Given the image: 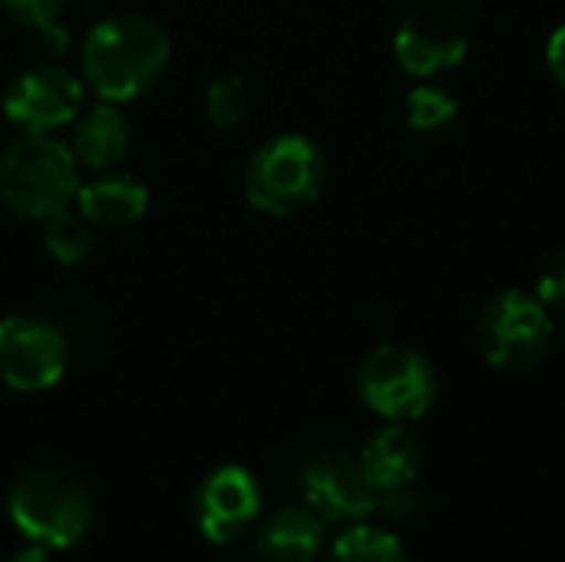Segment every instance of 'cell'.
Masks as SVG:
<instances>
[{
  "label": "cell",
  "instance_id": "obj_1",
  "mask_svg": "<svg viewBox=\"0 0 565 562\" xmlns=\"http://www.w3.org/2000/svg\"><path fill=\"white\" fill-rule=\"evenodd\" d=\"M172 40L149 13H113L83 36V83L109 103L146 96L169 70Z\"/></svg>",
  "mask_w": 565,
  "mask_h": 562
},
{
  "label": "cell",
  "instance_id": "obj_2",
  "mask_svg": "<svg viewBox=\"0 0 565 562\" xmlns=\"http://www.w3.org/2000/svg\"><path fill=\"white\" fill-rule=\"evenodd\" d=\"M7 517L26 543L46 550H73L96 520L89 484L63 467H36L20 474L7 490Z\"/></svg>",
  "mask_w": 565,
  "mask_h": 562
},
{
  "label": "cell",
  "instance_id": "obj_3",
  "mask_svg": "<svg viewBox=\"0 0 565 562\" xmlns=\"http://www.w3.org/2000/svg\"><path fill=\"white\" fill-rule=\"evenodd\" d=\"M79 192V162L46 132H20L0 152V205L26 222H46Z\"/></svg>",
  "mask_w": 565,
  "mask_h": 562
},
{
  "label": "cell",
  "instance_id": "obj_4",
  "mask_svg": "<svg viewBox=\"0 0 565 562\" xmlns=\"http://www.w3.org/2000/svg\"><path fill=\"white\" fill-rule=\"evenodd\" d=\"M324 172V152L315 139L301 132H278L248 156L242 192L248 205L265 215H291L321 195Z\"/></svg>",
  "mask_w": 565,
  "mask_h": 562
},
{
  "label": "cell",
  "instance_id": "obj_5",
  "mask_svg": "<svg viewBox=\"0 0 565 562\" xmlns=\"http://www.w3.org/2000/svg\"><path fill=\"white\" fill-rule=\"evenodd\" d=\"M556 341L550 308L520 288L493 295L477 318V348L483 361L507 374H526L540 368Z\"/></svg>",
  "mask_w": 565,
  "mask_h": 562
},
{
  "label": "cell",
  "instance_id": "obj_6",
  "mask_svg": "<svg viewBox=\"0 0 565 562\" xmlns=\"http://www.w3.org/2000/svg\"><path fill=\"white\" fill-rule=\"evenodd\" d=\"M440 381L434 364L407 344H377L358 364L361 401L387 424H411L437 401Z\"/></svg>",
  "mask_w": 565,
  "mask_h": 562
},
{
  "label": "cell",
  "instance_id": "obj_7",
  "mask_svg": "<svg viewBox=\"0 0 565 562\" xmlns=\"http://www.w3.org/2000/svg\"><path fill=\"white\" fill-rule=\"evenodd\" d=\"M70 368L66 335L36 315L0 318V381L20 394H40L63 381Z\"/></svg>",
  "mask_w": 565,
  "mask_h": 562
},
{
  "label": "cell",
  "instance_id": "obj_8",
  "mask_svg": "<svg viewBox=\"0 0 565 562\" xmlns=\"http://www.w3.org/2000/svg\"><path fill=\"white\" fill-rule=\"evenodd\" d=\"M467 50L470 23L447 0H430L417 7L414 13L404 17V23L394 33V56L417 79H430L460 66Z\"/></svg>",
  "mask_w": 565,
  "mask_h": 562
},
{
  "label": "cell",
  "instance_id": "obj_9",
  "mask_svg": "<svg viewBox=\"0 0 565 562\" xmlns=\"http://www.w3.org/2000/svg\"><path fill=\"white\" fill-rule=\"evenodd\" d=\"M0 106L20 132L53 136L83 109V79L60 63H36L10 79Z\"/></svg>",
  "mask_w": 565,
  "mask_h": 562
},
{
  "label": "cell",
  "instance_id": "obj_10",
  "mask_svg": "<svg viewBox=\"0 0 565 562\" xmlns=\"http://www.w3.org/2000/svg\"><path fill=\"white\" fill-rule=\"evenodd\" d=\"M298 490L305 507L321 523H361L374 507V487L364 477L361 457L348 450H321L298 470Z\"/></svg>",
  "mask_w": 565,
  "mask_h": 562
},
{
  "label": "cell",
  "instance_id": "obj_11",
  "mask_svg": "<svg viewBox=\"0 0 565 562\" xmlns=\"http://www.w3.org/2000/svg\"><path fill=\"white\" fill-rule=\"evenodd\" d=\"M195 527L209 543H235L262 517V487L248 467H215L195 490Z\"/></svg>",
  "mask_w": 565,
  "mask_h": 562
},
{
  "label": "cell",
  "instance_id": "obj_12",
  "mask_svg": "<svg viewBox=\"0 0 565 562\" xmlns=\"http://www.w3.org/2000/svg\"><path fill=\"white\" fill-rule=\"evenodd\" d=\"M129 142H132V126H129L126 113L119 109V103L99 99L76 113V119L70 123L66 146L83 169L109 172L126 159Z\"/></svg>",
  "mask_w": 565,
  "mask_h": 562
},
{
  "label": "cell",
  "instance_id": "obj_13",
  "mask_svg": "<svg viewBox=\"0 0 565 562\" xmlns=\"http://www.w3.org/2000/svg\"><path fill=\"white\" fill-rule=\"evenodd\" d=\"M358 457H361L367 484L374 487V497L391 494V490H411L424 467V447L417 434L407 431V424L381 427Z\"/></svg>",
  "mask_w": 565,
  "mask_h": 562
},
{
  "label": "cell",
  "instance_id": "obj_14",
  "mask_svg": "<svg viewBox=\"0 0 565 562\" xmlns=\"http://www.w3.org/2000/svg\"><path fill=\"white\" fill-rule=\"evenodd\" d=\"M79 215L93 225V229H129L136 225L146 209H149V189L126 172H96V179L83 182L76 192Z\"/></svg>",
  "mask_w": 565,
  "mask_h": 562
},
{
  "label": "cell",
  "instance_id": "obj_15",
  "mask_svg": "<svg viewBox=\"0 0 565 562\" xmlns=\"http://www.w3.org/2000/svg\"><path fill=\"white\" fill-rule=\"evenodd\" d=\"M324 550V523L308 507H281L258 527L255 553L262 562H315Z\"/></svg>",
  "mask_w": 565,
  "mask_h": 562
},
{
  "label": "cell",
  "instance_id": "obj_16",
  "mask_svg": "<svg viewBox=\"0 0 565 562\" xmlns=\"http://www.w3.org/2000/svg\"><path fill=\"white\" fill-rule=\"evenodd\" d=\"M328 562H407V550L391 530L361 520L334 537Z\"/></svg>",
  "mask_w": 565,
  "mask_h": 562
},
{
  "label": "cell",
  "instance_id": "obj_17",
  "mask_svg": "<svg viewBox=\"0 0 565 562\" xmlns=\"http://www.w3.org/2000/svg\"><path fill=\"white\" fill-rule=\"evenodd\" d=\"M43 248L60 265H79L93 252V225L70 205L43 222Z\"/></svg>",
  "mask_w": 565,
  "mask_h": 562
},
{
  "label": "cell",
  "instance_id": "obj_18",
  "mask_svg": "<svg viewBox=\"0 0 565 562\" xmlns=\"http://www.w3.org/2000/svg\"><path fill=\"white\" fill-rule=\"evenodd\" d=\"M460 103L437 83H420L407 93V126L420 136H440L457 123Z\"/></svg>",
  "mask_w": 565,
  "mask_h": 562
},
{
  "label": "cell",
  "instance_id": "obj_19",
  "mask_svg": "<svg viewBox=\"0 0 565 562\" xmlns=\"http://www.w3.org/2000/svg\"><path fill=\"white\" fill-rule=\"evenodd\" d=\"M248 109H252V89L238 73H225L205 89V116L215 129L225 132L238 129L248 119Z\"/></svg>",
  "mask_w": 565,
  "mask_h": 562
},
{
  "label": "cell",
  "instance_id": "obj_20",
  "mask_svg": "<svg viewBox=\"0 0 565 562\" xmlns=\"http://www.w3.org/2000/svg\"><path fill=\"white\" fill-rule=\"evenodd\" d=\"M3 13L20 23V26H30V30H46V26H56L63 10H66V0H0Z\"/></svg>",
  "mask_w": 565,
  "mask_h": 562
},
{
  "label": "cell",
  "instance_id": "obj_21",
  "mask_svg": "<svg viewBox=\"0 0 565 562\" xmlns=\"http://www.w3.org/2000/svg\"><path fill=\"white\" fill-rule=\"evenodd\" d=\"M546 308H565V245L550 252L540 265L536 275V291H533Z\"/></svg>",
  "mask_w": 565,
  "mask_h": 562
},
{
  "label": "cell",
  "instance_id": "obj_22",
  "mask_svg": "<svg viewBox=\"0 0 565 562\" xmlns=\"http://www.w3.org/2000/svg\"><path fill=\"white\" fill-rule=\"evenodd\" d=\"M546 66L553 73V79L565 89V23L553 30V36L546 40Z\"/></svg>",
  "mask_w": 565,
  "mask_h": 562
},
{
  "label": "cell",
  "instance_id": "obj_23",
  "mask_svg": "<svg viewBox=\"0 0 565 562\" xmlns=\"http://www.w3.org/2000/svg\"><path fill=\"white\" fill-rule=\"evenodd\" d=\"M7 562H53V550H46L40 543H30V547H20Z\"/></svg>",
  "mask_w": 565,
  "mask_h": 562
}]
</instances>
